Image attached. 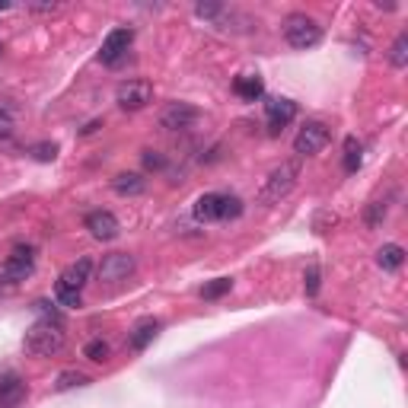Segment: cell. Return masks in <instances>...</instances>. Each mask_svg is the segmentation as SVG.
I'll use <instances>...</instances> for the list:
<instances>
[{
    "mask_svg": "<svg viewBox=\"0 0 408 408\" xmlns=\"http://www.w3.org/2000/svg\"><path fill=\"white\" fill-rule=\"evenodd\" d=\"M115 103L125 112H140L153 103V86L147 80H125L115 90Z\"/></svg>",
    "mask_w": 408,
    "mask_h": 408,
    "instance_id": "8992f818",
    "label": "cell"
},
{
    "mask_svg": "<svg viewBox=\"0 0 408 408\" xmlns=\"http://www.w3.org/2000/svg\"><path fill=\"white\" fill-rule=\"evenodd\" d=\"M32 10H35V13H51L55 4H32Z\"/></svg>",
    "mask_w": 408,
    "mask_h": 408,
    "instance_id": "d6a6232c",
    "label": "cell"
},
{
    "mask_svg": "<svg viewBox=\"0 0 408 408\" xmlns=\"http://www.w3.org/2000/svg\"><path fill=\"white\" fill-rule=\"evenodd\" d=\"M32 271H35V256H32V249H29V246H16L13 256H7V262L0 265V277H4V281H10V284L26 281Z\"/></svg>",
    "mask_w": 408,
    "mask_h": 408,
    "instance_id": "52a82bcc",
    "label": "cell"
},
{
    "mask_svg": "<svg viewBox=\"0 0 408 408\" xmlns=\"http://www.w3.org/2000/svg\"><path fill=\"white\" fill-rule=\"evenodd\" d=\"M233 90L239 93L246 103H256V99H262V93H265V86H262V77H252V74H242V77H236V84H233Z\"/></svg>",
    "mask_w": 408,
    "mask_h": 408,
    "instance_id": "ac0fdd59",
    "label": "cell"
},
{
    "mask_svg": "<svg viewBox=\"0 0 408 408\" xmlns=\"http://www.w3.org/2000/svg\"><path fill=\"white\" fill-rule=\"evenodd\" d=\"M134 32L128 26L121 29H112L109 35L103 39V48H99V58H103V64H118L121 58L128 55V45H131Z\"/></svg>",
    "mask_w": 408,
    "mask_h": 408,
    "instance_id": "30bf717a",
    "label": "cell"
},
{
    "mask_svg": "<svg viewBox=\"0 0 408 408\" xmlns=\"http://www.w3.org/2000/svg\"><path fill=\"white\" fill-rule=\"evenodd\" d=\"M329 138H332V134H329V125H322V121H306L297 131V138H294V153H297V157H316V153L329 144Z\"/></svg>",
    "mask_w": 408,
    "mask_h": 408,
    "instance_id": "5b68a950",
    "label": "cell"
},
{
    "mask_svg": "<svg viewBox=\"0 0 408 408\" xmlns=\"http://www.w3.org/2000/svg\"><path fill=\"white\" fill-rule=\"evenodd\" d=\"M159 329H163L159 319H153V316L140 319V322L131 329V335H128V348H131V351H144V348L159 335Z\"/></svg>",
    "mask_w": 408,
    "mask_h": 408,
    "instance_id": "7c38bea8",
    "label": "cell"
},
{
    "mask_svg": "<svg viewBox=\"0 0 408 408\" xmlns=\"http://www.w3.org/2000/svg\"><path fill=\"white\" fill-rule=\"evenodd\" d=\"M112 188H115L121 198H134V195H140L147 188V179L140 173H118L115 179H112Z\"/></svg>",
    "mask_w": 408,
    "mask_h": 408,
    "instance_id": "9a60e30c",
    "label": "cell"
},
{
    "mask_svg": "<svg viewBox=\"0 0 408 408\" xmlns=\"http://www.w3.org/2000/svg\"><path fill=\"white\" fill-rule=\"evenodd\" d=\"M32 153H35V159H42V163H48V159H55L58 147H55V144H39V147H32Z\"/></svg>",
    "mask_w": 408,
    "mask_h": 408,
    "instance_id": "1f68e13d",
    "label": "cell"
},
{
    "mask_svg": "<svg viewBox=\"0 0 408 408\" xmlns=\"http://www.w3.org/2000/svg\"><path fill=\"white\" fill-rule=\"evenodd\" d=\"M230 287H233V281H230V277H217V281H211V284H204V287H201V297H204V300H221Z\"/></svg>",
    "mask_w": 408,
    "mask_h": 408,
    "instance_id": "603a6c76",
    "label": "cell"
},
{
    "mask_svg": "<svg viewBox=\"0 0 408 408\" xmlns=\"http://www.w3.org/2000/svg\"><path fill=\"white\" fill-rule=\"evenodd\" d=\"M144 166L147 169H163L166 166V159H163V153H157V150H144Z\"/></svg>",
    "mask_w": 408,
    "mask_h": 408,
    "instance_id": "4dcf8cb0",
    "label": "cell"
},
{
    "mask_svg": "<svg viewBox=\"0 0 408 408\" xmlns=\"http://www.w3.org/2000/svg\"><path fill=\"white\" fill-rule=\"evenodd\" d=\"M55 297L61 306H80V291H74V287H67V284H61V281L55 284Z\"/></svg>",
    "mask_w": 408,
    "mask_h": 408,
    "instance_id": "d4e9b609",
    "label": "cell"
},
{
    "mask_svg": "<svg viewBox=\"0 0 408 408\" xmlns=\"http://www.w3.org/2000/svg\"><path fill=\"white\" fill-rule=\"evenodd\" d=\"M242 214V201L236 195H223V208H221V221H236Z\"/></svg>",
    "mask_w": 408,
    "mask_h": 408,
    "instance_id": "484cf974",
    "label": "cell"
},
{
    "mask_svg": "<svg viewBox=\"0 0 408 408\" xmlns=\"http://www.w3.org/2000/svg\"><path fill=\"white\" fill-rule=\"evenodd\" d=\"M134 268H138L134 256H128V252H109L99 262V281L109 284V287H118V284H125L134 275Z\"/></svg>",
    "mask_w": 408,
    "mask_h": 408,
    "instance_id": "277c9868",
    "label": "cell"
},
{
    "mask_svg": "<svg viewBox=\"0 0 408 408\" xmlns=\"http://www.w3.org/2000/svg\"><path fill=\"white\" fill-rule=\"evenodd\" d=\"M84 354H86L90 360H96V364H103V360H109V345H105L103 338H93L90 345L84 348Z\"/></svg>",
    "mask_w": 408,
    "mask_h": 408,
    "instance_id": "4316f807",
    "label": "cell"
},
{
    "mask_svg": "<svg viewBox=\"0 0 408 408\" xmlns=\"http://www.w3.org/2000/svg\"><path fill=\"white\" fill-rule=\"evenodd\" d=\"M26 395V383L16 374H4L0 376V402L4 405H20V399Z\"/></svg>",
    "mask_w": 408,
    "mask_h": 408,
    "instance_id": "2e32d148",
    "label": "cell"
},
{
    "mask_svg": "<svg viewBox=\"0 0 408 408\" xmlns=\"http://www.w3.org/2000/svg\"><path fill=\"white\" fill-rule=\"evenodd\" d=\"M86 383H90L86 374H80V370H64V374H58L55 389L58 393H70V389H80V386H86Z\"/></svg>",
    "mask_w": 408,
    "mask_h": 408,
    "instance_id": "d6986e66",
    "label": "cell"
},
{
    "mask_svg": "<svg viewBox=\"0 0 408 408\" xmlns=\"http://www.w3.org/2000/svg\"><path fill=\"white\" fill-rule=\"evenodd\" d=\"M297 179H300V159H284L281 166H275L268 173L262 192H258V201L262 204H277L281 198H287L294 192Z\"/></svg>",
    "mask_w": 408,
    "mask_h": 408,
    "instance_id": "6da1fadb",
    "label": "cell"
},
{
    "mask_svg": "<svg viewBox=\"0 0 408 408\" xmlns=\"http://www.w3.org/2000/svg\"><path fill=\"white\" fill-rule=\"evenodd\" d=\"M389 64H393V67H399V70L408 64V35L405 32L395 35L393 48H389Z\"/></svg>",
    "mask_w": 408,
    "mask_h": 408,
    "instance_id": "7402d4cb",
    "label": "cell"
},
{
    "mask_svg": "<svg viewBox=\"0 0 408 408\" xmlns=\"http://www.w3.org/2000/svg\"><path fill=\"white\" fill-rule=\"evenodd\" d=\"M303 284H306V294H310V297H316V294H319V268H316V265H310V268H306Z\"/></svg>",
    "mask_w": 408,
    "mask_h": 408,
    "instance_id": "83f0119b",
    "label": "cell"
},
{
    "mask_svg": "<svg viewBox=\"0 0 408 408\" xmlns=\"http://www.w3.org/2000/svg\"><path fill=\"white\" fill-rule=\"evenodd\" d=\"M195 13H198L201 20H217V16L223 13V7H221V4H198V7H195Z\"/></svg>",
    "mask_w": 408,
    "mask_h": 408,
    "instance_id": "f1b7e54d",
    "label": "cell"
},
{
    "mask_svg": "<svg viewBox=\"0 0 408 408\" xmlns=\"http://www.w3.org/2000/svg\"><path fill=\"white\" fill-rule=\"evenodd\" d=\"M265 115H268L271 134H277L297 118V103H291V99H284V96H271L265 99Z\"/></svg>",
    "mask_w": 408,
    "mask_h": 408,
    "instance_id": "9c48e42d",
    "label": "cell"
},
{
    "mask_svg": "<svg viewBox=\"0 0 408 408\" xmlns=\"http://www.w3.org/2000/svg\"><path fill=\"white\" fill-rule=\"evenodd\" d=\"M386 211H389V204H386V198H376V201H370L367 204V211H364V223L370 230H376V227H383V221H386Z\"/></svg>",
    "mask_w": 408,
    "mask_h": 408,
    "instance_id": "44dd1931",
    "label": "cell"
},
{
    "mask_svg": "<svg viewBox=\"0 0 408 408\" xmlns=\"http://www.w3.org/2000/svg\"><path fill=\"white\" fill-rule=\"evenodd\" d=\"M0 55H4V48H0Z\"/></svg>",
    "mask_w": 408,
    "mask_h": 408,
    "instance_id": "836d02e7",
    "label": "cell"
},
{
    "mask_svg": "<svg viewBox=\"0 0 408 408\" xmlns=\"http://www.w3.org/2000/svg\"><path fill=\"white\" fill-rule=\"evenodd\" d=\"M360 163H364V144L357 138H348L345 140V169L348 173H357Z\"/></svg>",
    "mask_w": 408,
    "mask_h": 408,
    "instance_id": "ffe728a7",
    "label": "cell"
},
{
    "mask_svg": "<svg viewBox=\"0 0 408 408\" xmlns=\"http://www.w3.org/2000/svg\"><path fill=\"white\" fill-rule=\"evenodd\" d=\"M13 115H10L7 109H0V140H7L10 134H13Z\"/></svg>",
    "mask_w": 408,
    "mask_h": 408,
    "instance_id": "f546056e",
    "label": "cell"
},
{
    "mask_svg": "<svg viewBox=\"0 0 408 408\" xmlns=\"http://www.w3.org/2000/svg\"><path fill=\"white\" fill-rule=\"evenodd\" d=\"M195 121H198V109L188 103H169L159 112V128H166V131H188L195 128Z\"/></svg>",
    "mask_w": 408,
    "mask_h": 408,
    "instance_id": "ba28073f",
    "label": "cell"
},
{
    "mask_svg": "<svg viewBox=\"0 0 408 408\" xmlns=\"http://www.w3.org/2000/svg\"><path fill=\"white\" fill-rule=\"evenodd\" d=\"M402 262H405V249H402L399 242H386L380 252H376V265L383 271H399Z\"/></svg>",
    "mask_w": 408,
    "mask_h": 408,
    "instance_id": "e0dca14e",
    "label": "cell"
},
{
    "mask_svg": "<svg viewBox=\"0 0 408 408\" xmlns=\"http://www.w3.org/2000/svg\"><path fill=\"white\" fill-rule=\"evenodd\" d=\"M35 312L42 316V322H51V325H64V316H61V310H55V303H48V300H39V303H35Z\"/></svg>",
    "mask_w": 408,
    "mask_h": 408,
    "instance_id": "cb8c5ba5",
    "label": "cell"
},
{
    "mask_svg": "<svg viewBox=\"0 0 408 408\" xmlns=\"http://www.w3.org/2000/svg\"><path fill=\"white\" fill-rule=\"evenodd\" d=\"M90 275H93V262H90V258H77L74 265H67V268H64V275L58 277V281L67 284V287H74V291H84L86 281H90Z\"/></svg>",
    "mask_w": 408,
    "mask_h": 408,
    "instance_id": "5bb4252c",
    "label": "cell"
},
{
    "mask_svg": "<svg viewBox=\"0 0 408 408\" xmlns=\"http://www.w3.org/2000/svg\"><path fill=\"white\" fill-rule=\"evenodd\" d=\"M284 39H287L291 48H300V51L316 48L322 42V26L306 13H291L284 20Z\"/></svg>",
    "mask_w": 408,
    "mask_h": 408,
    "instance_id": "3957f363",
    "label": "cell"
},
{
    "mask_svg": "<svg viewBox=\"0 0 408 408\" xmlns=\"http://www.w3.org/2000/svg\"><path fill=\"white\" fill-rule=\"evenodd\" d=\"M86 230H90L93 239L109 242V239H115L121 227H118V217L112 211H90L86 214Z\"/></svg>",
    "mask_w": 408,
    "mask_h": 408,
    "instance_id": "8fae6325",
    "label": "cell"
},
{
    "mask_svg": "<svg viewBox=\"0 0 408 408\" xmlns=\"http://www.w3.org/2000/svg\"><path fill=\"white\" fill-rule=\"evenodd\" d=\"M22 345H26V351L32 354V357H55V354L64 351V332H61V325L35 322L32 329L26 332Z\"/></svg>",
    "mask_w": 408,
    "mask_h": 408,
    "instance_id": "7a4b0ae2",
    "label": "cell"
},
{
    "mask_svg": "<svg viewBox=\"0 0 408 408\" xmlns=\"http://www.w3.org/2000/svg\"><path fill=\"white\" fill-rule=\"evenodd\" d=\"M221 208H223V195L221 192H208V195H201L198 201H195V221L198 223H214L221 221Z\"/></svg>",
    "mask_w": 408,
    "mask_h": 408,
    "instance_id": "4fadbf2b",
    "label": "cell"
}]
</instances>
